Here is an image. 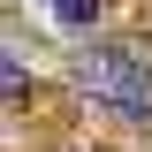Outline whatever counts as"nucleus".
<instances>
[{
  "instance_id": "3",
  "label": "nucleus",
  "mask_w": 152,
  "mask_h": 152,
  "mask_svg": "<svg viewBox=\"0 0 152 152\" xmlns=\"http://www.w3.org/2000/svg\"><path fill=\"white\" fill-rule=\"evenodd\" d=\"M0 84H8V99H23V91H31V76H23V61H0Z\"/></svg>"
},
{
  "instance_id": "1",
  "label": "nucleus",
  "mask_w": 152,
  "mask_h": 152,
  "mask_svg": "<svg viewBox=\"0 0 152 152\" xmlns=\"http://www.w3.org/2000/svg\"><path fill=\"white\" fill-rule=\"evenodd\" d=\"M76 91L91 99L99 114H114V122H137V129L152 122V69L129 53V46H84Z\"/></svg>"
},
{
  "instance_id": "2",
  "label": "nucleus",
  "mask_w": 152,
  "mask_h": 152,
  "mask_svg": "<svg viewBox=\"0 0 152 152\" xmlns=\"http://www.w3.org/2000/svg\"><path fill=\"white\" fill-rule=\"evenodd\" d=\"M53 15H61V23H91V15H99V0H53Z\"/></svg>"
}]
</instances>
